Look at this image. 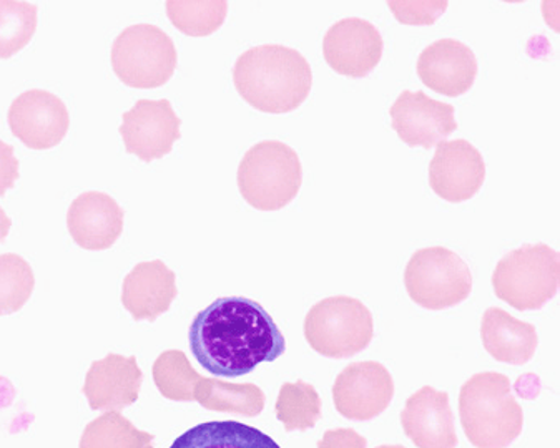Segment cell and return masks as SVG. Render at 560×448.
I'll list each match as a JSON object with an SVG mask.
<instances>
[{"label":"cell","mask_w":560,"mask_h":448,"mask_svg":"<svg viewBox=\"0 0 560 448\" xmlns=\"http://www.w3.org/2000/svg\"><path fill=\"white\" fill-rule=\"evenodd\" d=\"M12 134L32 150L62 143L70 127L66 104L47 90H27L12 102L8 114Z\"/></svg>","instance_id":"obj_11"},{"label":"cell","mask_w":560,"mask_h":448,"mask_svg":"<svg viewBox=\"0 0 560 448\" xmlns=\"http://www.w3.org/2000/svg\"><path fill=\"white\" fill-rule=\"evenodd\" d=\"M373 335V314L354 297H328L306 314V342L325 357H353L371 344Z\"/></svg>","instance_id":"obj_6"},{"label":"cell","mask_w":560,"mask_h":448,"mask_svg":"<svg viewBox=\"0 0 560 448\" xmlns=\"http://www.w3.org/2000/svg\"><path fill=\"white\" fill-rule=\"evenodd\" d=\"M194 400L214 412L256 417L265 409V392L255 384H230L200 377L195 384Z\"/></svg>","instance_id":"obj_22"},{"label":"cell","mask_w":560,"mask_h":448,"mask_svg":"<svg viewBox=\"0 0 560 448\" xmlns=\"http://www.w3.org/2000/svg\"><path fill=\"white\" fill-rule=\"evenodd\" d=\"M485 179V158L467 140L441 142L429 163V185L450 203H463L476 197Z\"/></svg>","instance_id":"obj_13"},{"label":"cell","mask_w":560,"mask_h":448,"mask_svg":"<svg viewBox=\"0 0 560 448\" xmlns=\"http://www.w3.org/2000/svg\"><path fill=\"white\" fill-rule=\"evenodd\" d=\"M453 105L433 101L424 92H402L393 105V130L406 145L434 149L457 130Z\"/></svg>","instance_id":"obj_14"},{"label":"cell","mask_w":560,"mask_h":448,"mask_svg":"<svg viewBox=\"0 0 560 448\" xmlns=\"http://www.w3.org/2000/svg\"><path fill=\"white\" fill-rule=\"evenodd\" d=\"M405 286L418 306L429 310L450 309L470 296L472 274L459 255L434 246L411 256L406 266Z\"/></svg>","instance_id":"obj_8"},{"label":"cell","mask_w":560,"mask_h":448,"mask_svg":"<svg viewBox=\"0 0 560 448\" xmlns=\"http://www.w3.org/2000/svg\"><path fill=\"white\" fill-rule=\"evenodd\" d=\"M177 274L155 261L140 262L127 274L121 287V304L133 321H156L177 297Z\"/></svg>","instance_id":"obj_19"},{"label":"cell","mask_w":560,"mask_h":448,"mask_svg":"<svg viewBox=\"0 0 560 448\" xmlns=\"http://www.w3.org/2000/svg\"><path fill=\"white\" fill-rule=\"evenodd\" d=\"M383 37L371 22L350 17L336 22L326 32L323 56L339 75L363 79L370 75L383 57Z\"/></svg>","instance_id":"obj_12"},{"label":"cell","mask_w":560,"mask_h":448,"mask_svg":"<svg viewBox=\"0 0 560 448\" xmlns=\"http://www.w3.org/2000/svg\"><path fill=\"white\" fill-rule=\"evenodd\" d=\"M395 397V380L383 364H350L332 386L336 411L350 421L366 422L383 414Z\"/></svg>","instance_id":"obj_9"},{"label":"cell","mask_w":560,"mask_h":448,"mask_svg":"<svg viewBox=\"0 0 560 448\" xmlns=\"http://www.w3.org/2000/svg\"><path fill=\"white\" fill-rule=\"evenodd\" d=\"M318 448H368V440L353 428L326 431Z\"/></svg>","instance_id":"obj_30"},{"label":"cell","mask_w":560,"mask_h":448,"mask_svg":"<svg viewBox=\"0 0 560 448\" xmlns=\"http://www.w3.org/2000/svg\"><path fill=\"white\" fill-rule=\"evenodd\" d=\"M240 97L265 114H290L312 92L308 60L284 45H260L246 50L233 67Z\"/></svg>","instance_id":"obj_2"},{"label":"cell","mask_w":560,"mask_h":448,"mask_svg":"<svg viewBox=\"0 0 560 448\" xmlns=\"http://www.w3.org/2000/svg\"><path fill=\"white\" fill-rule=\"evenodd\" d=\"M191 354L217 377L236 379L287 352V341L264 306L248 297H220L195 316Z\"/></svg>","instance_id":"obj_1"},{"label":"cell","mask_w":560,"mask_h":448,"mask_svg":"<svg viewBox=\"0 0 560 448\" xmlns=\"http://www.w3.org/2000/svg\"><path fill=\"white\" fill-rule=\"evenodd\" d=\"M170 448H281L270 435L235 421H211L195 425Z\"/></svg>","instance_id":"obj_21"},{"label":"cell","mask_w":560,"mask_h":448,"mask_svg":"<svg viewBox=\"0 0 560 448\" xmlns=\"http://www.w3.org/2000/svg\"><path fill=\"white\" fill-rule=\"evenodd\" d=\"M275 411L287 432H306L315 427L316 422L322 418V399L312 384L303 380L283 384L278 393Z\"/></svg>","instance_id":"obj_24"},{"label":"cell","mask_w":560,"mask_h":448,"mask_svg":"<svg viewBox=\"0 0 560 448\" xmlns=\"http://www.w3.org/2000/svg\"><path fill=\"white\" fill-rule=\"evenodd\" d=\"M124 210L117 201L101 191H88L77 197L67 213V228L80 248L104 251L124 232Z\"/></svg>","instance_id":"obj_18"},{"label":"cell","mask_w":560,"mask_h":448,"mask_svg":"<svg viewBox=\"0 0 560 448\" xmlns=\"http://www.w3.org/2000/svg\"><path fill=\"white\" fill-rule=\"evenodd\" d=\"M182 120L168 101H139L121 117L120 134L127 153L142 162L163 158L180 140Z\"/></svg>","instance_id":"obj_10"},{"label":"cell","mask_w":560,"mask_h":448,"mask_svg":"<svg viewBox=\"0 0 560 448\" xmlns=\"http://www.w3.org/2000/svg\"><path fill=\"white\" fill-rule=\"evenodd\" d=\"M418 76L436 94L460 97L476 82L478 59L463 42L441 38L422 50L418 59Z\"/></svg>","instance_id":"obj_15"},{"label":"cell","mask_w":560,"mask_h":448,"mask_svg":"<svg viewBox=\"0 0 560 448\" xmlns=\"http://www.w3.org/2000/svg\"><path fill=\"white\" fill-rule=\"evenodd\" d=\"M155 435L139 431L120 412H105L83 431L80 448H153Z\"/></svg>","instance_id":"obj_23"},{"label":"cell","mask_w":560,"mask_h":448,"mask_svg":"<svg viewBox=\"0 0 560 448\" xmlns=\"http://www.w3.org/2000/svg\"><path fill=\"white\" fill-rule=\"evenodd\" d=\"M459 417L467 440L478 448H505L523 434L524 412L504 374L470 377L459 392Z\"/></svg>","instance_id":"obj_3"},{"label":"cell","mask_w":560,"mask_h":448,"mask_svg":"<svg viewBox=\"0 0 560 448\" xmlns=\"http://www.w3.org/2000/svg\"><path fill=\"white\" fill-rule=\"evenodd\" d=\"M12 221L11 217L5 214V211L0 207V243H4L8 239L9 232H11Z\"/></svg>","instance_id":"obj_31"},{"label":"cell","mask_w":560,"mask_h":448,"mask_svg":"<svg viewBox=\"0 0 560 448\" xmlns=\"http://www.w3.org/2000/svg\"><path fill=\"white\" fill-rule=\"evenodd\" d=\"M21 163L15 156L14 146L0 140V197L15 187L21 176Z\"/></svg>","instance_id":"obj_29"},{"label":"cell","mask_w":560,"mask_h":448,"mask_svg":"<svg viewBox=\"0 0 560 448\" xmlns=\"http://www.w3.org/2000/svg\"><path fill=\"white\" fill-rule=\"evenodd\" d=\"M35 276L22 256L0 255V316L18 313L34 293Z\"/></svg>","instance_id":"obj_28"},{"label":"cell","mask_w":560,"mask_h":448,"mask_svg":"<svg viewBox=\"0 0 560 448\" xmlns=\"http://www.w3.org/2000/svg\"><path fill=\"white\" fill-rule=\"evenodd\" d=\"M376 448H406V447H402V445H381V447H376Z\"/></svg>","instance_id":"obj_32"},{"label":"cell","mask_w":560,"mask_h":448,"mask_svg":"<svg viewBox=\"0 0 560 448\" xmlns=\"http://www.w3.org/2000/svg\"><path fill=\"white\" fill-rule=\"evenodd\" d=\"M229 14L225 0H168L170 22L190 37H207L222 27Z\"/></svg>","instance_id":"obj_25"},{"label":"cell","mask_w":560,"mask_h":448,"mask_svg":"<svg viewBox=\"0 0 560 448\" xmlns=\"http://www.w3.org/2000/svg\"><path fill=\"white\" fill-rule=\"evenodd\" d=\"M37 31V5L0 0V59H11L31 44Z\"/></svg>","instance_id":"obj_27"},{"label":"cell","mask_w":560,"mask_h":448,"mask_svg":"<svg viewBox=\"0 0 560 448\" xmlns=\"http://www.w3.org/2000/svg\"><path fill=\"white\" fill-rule=\"evenodd\" d=\"M402 431L418 448H456V425L450 393L425 386L406 400Z\"/></svg>","instance_id":"obj_16"},{"label":"cell","mask_w":560,"mask_h":448,"mask_svg":"<svg viewBox=\"0 0 560 448\" xmlns=\"http://www.w3.org/2000/svg\"><path fill=\"white\" fill-rule=\"evenodd\" d=\"M560 256L544 243L512 249L495 266V296L517 310H539L559 290Z\"/></svg>","instance_id":"obj_5"},{"label":"cell","mask_w":560,"mask_h":448,"mask_svg":"<svg viewBox=\"0 0 560 448\" xmlns=\"http://www.w3.org/2000/svg\"><path fill=\"white\" fill-rule=\"evenodd\" d=\"M153 382L165 399L194 402L195 384L200 374L191 367L185 352L177 349L162 352L153 364Z\"/></svg>","instance_id":"obj_26"},{"label":"cell","mask_w":560,"mask_h":448,"mask_svg":"<svg viewBox=\"0 0 560 448\" xmlns=\"http://www.w3.org/2000/svg\"><path fill=\"white\" fill-rule=\"evenodd\" d=\"M175 44L162 28L137 24L125 28L112 47L115 75L132 89H159L177 69Z\"/></svg>","instance_id":"obj_7"},{"label":"cell","mask_w":560,"mask_h":448,"mask_svg":"<svg viewBox=\"0 0 560 448\" xmlns=\"http://www.w3.org/2000/svg\"><path fill=\"white\" fill-rule=\"evenodd\" d=\"M482 345L498 363L524 366L536 354L539 338L529 322L520 321L501 307H489L482 316Z\"/></svg>","instance_id":"obj_20"},{"label":"cell","mask_w":560,"mask_h":448,"mask_svg":"<svg viewBox=\"0 0 560 448\" xmlns=\"http://www.w3.org/2000/svg\"><path fill=\"white\" fill-rule=\"evenodd\" d=\"M301 184L300 156L287 143H256L238 166L240 193L255 210H281L296 198Z\"/></svg>","instance_id":"obj_4"},{"label":"cell","mask_w":560,"mask_h":448,"mask_svg":"<svg viewBox=\"0 0 560 448\" xmlns=\"http://www.w3.org/2000/svg\"><path fill=\"white\" fill-rule=\"evenodd\" d=\"M143 373L136 357L108 354L92 363L83 396L88 397L92 411L118 412L139 400Z\"/></svg>","instance_id":"obj_17"}]
</instances>
